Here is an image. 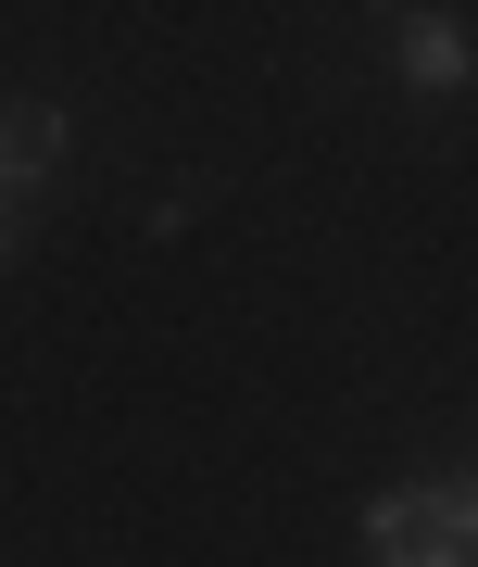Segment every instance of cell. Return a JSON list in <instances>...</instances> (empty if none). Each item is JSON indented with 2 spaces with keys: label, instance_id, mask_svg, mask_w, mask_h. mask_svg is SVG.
Wrapping results in <instances>:
<instances>
[{
  "label": "cell",
  "instance_id": "cell-3",
  "mask_svg": "<svg viewBox=\"0 0 478 567\" xmlns=\"http://www.w3.org/2000/svg\"><path fill=\"white\" fill-rule=\"evenodd\" d=\"M63 102H0V203H25V189H51L63 177Z\"/></svg>",
  "mask_w": 478,
  "mask_h": 567
},
{
  "label": "cell",
  "instance_id": "cell-4",
  "mask_svg": "<svg viewBox=\"0 0 478 567\" xmlns=\"http://www.w3.org/2000/svg\"><path fill=\"white\" fill-rule=\"evenodd\" d=\"M428 492H440V517H454L466 543H478V480H428Z\"/></svg>",
  "mask_w": 478,
  "mask_h": 567
},
{
  "label": "cell",
  "instance_id": "cell-5",
  "mask_svg": "<svg viewBox=\"0 0 478 567\" xmlns=\"http://www.w3.org/2000/svg\"><path fill=\"white\" fill-rule=\"evenodd\" d=\"M0 265H13V203H0Z\"/></svg>",
  "mask_w": 478,
  "mask_h": 567
},
{
  "label": "cell",
  "instance_id": "cell-2",
  "mask_svg": "<svg viewBox=\"0 0 478 567\" xmlns=\"http://www.w3.org/2000/svg\"><path fill=\"white\" fill-rule=\"evenodd\" d=\"M365 567H466V529L440 517V492H378L365 505Z\"/></svg>",
  "mask_w": 478,
  "mask_h": 567
},
{
  "label": "cell",
  "instance_id": "cell-1",
  "mask_svg": "<svg viewBox=\"0 0 478 567\" xmlns=\"http://www.w3.org/2000/svg\"><path fill=\"white\" fill-rule=\"evenodd\" d=\"M391 76L416 89V102L478 89V39H466V13H391Z\"/></svg>",
  "mask_w": 478,
  "mask_h": 567
}]
</instances>
